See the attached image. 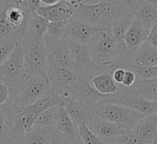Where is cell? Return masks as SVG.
I'll return each instance as SVG.
<instances>
[{
	"label": "cell",
	"mask_w": 157,
	"mask_h": 144,
	"mask_svg": "<svg viewBox=\"0 0 157 144\" xmlns=\"http://www.w3.org/2000/svg\"><path fill=\"white\" fill-rule=\"evenodd\" d=\"M93 62L107 70L111 74L110 67L119 62V50L113 36L111 28L98 29L87 44Z\"/></svg>",
	"instance_id": "6da1fadb"
},
{
	"label": "cell",
	"mask_w": 157,
	"mask_h": 144,
	"mask_svg": "<svg viewBox=\"0 0 157 144\" xmlns=\"http://www.w3.org/2000/svg\"><path fill=\"white\" fill-rule=\"evenodd\" d=\"M21 45L24 58L25 74L46 79L47 50L44 38L27 30Z\"/></svg>",
	"instance_id": "7a4b0ae2"
},
{
	"label": "cell",
	"mask_w": 157,
	"mask_h": 144,
	"mask_svg": "<svg viewBox=\"0 0 157 144\" xmlns=\"http://www.w3.org/2000/svg\"><path fill=\"white\" fill-rule=\"evenodd\" d=\"M25 77L23 53L21 43H19L7 61L0 66V82L4 83L9 88L10 99L15 96Z\"/></svg>",
	"instance_id": "3957f363"
},
{
	"label": "cell",
	"mask_w": 157,
	"mask_h": 144,
	"mask_svg": "<svg viewBox=\"0 0 157 144\" xmlns=\"http://www.w3.org/2000/svg\"><path fill=\"white\" fill-rule=\"evenodd\" d=\"M91 111L96 116L114 123L128 132L144 117L129 108L105 102H101Z\"/></svg>",
	"instance_id": "277c9868"
},
{
	"label": "cell",
	"mask_w": 157,
	"mask_h": 144,
	"mask_svg": "<svg viewBox=\"0 0 157 144\" xmlns=\"http://www.w3.org/2000/svg\"><path fill=\"white\" fill-rule=\"evenodd\" d=\"M50 88L51 87L46 79L26 75L21 88L10 102L16 108L31 106L43 98Z\"/></svg>",
	"instance_id": "5b68a950"
},
{
	"label": "cell",
	"mask_w": 157,
	"mask_h": 144,
	"mask_svg": "<svg viewBox=\"0 0 157 144\" xmlns=\"http://www.w3.org/2000/svg\"><path fill=\"white\" fill-rule=\"evenodd\" d=\"M102 102L125 106L142 115L143 116L157 113V102L148 101L141 96L136 94L132 91L124 88L119 89L117 93L114 95L105 96V98Z\"/></svg>",
	"instance_id": "8992f818"
},
{
	"label": "cell",
	"mask_w": 157,
	"mask_h": 144,
	"mask_svg": "<svg viewBox=\"0 0 157 144\" xmlns=\"http://www.w3.org/2000/svg\"><path fill=\"white\" fill-rule=\"evenodd\" d=\"M68 96L92 110L100 104L105 96L100 94L86 79H78L74 84L67 88Z\"/></svg>",
	"instance_id": "52a82bcc"
},
{
	"label": "cell",
	"mask_w": 157,
	"mask_h": 144,
	"mask_svg": "<svg viewBox=\"0 0 157 144\" xmlns=\"http://www.w3.org/2000/svg\"><path fill=\"white\" fill-rule=\"evenodd\" d=\"M45 72L50 87L56 89H67L78 80L74 71L58 66L48 54Z\"/></svg>",
	"instance_id": "ba28073f"
},
{
	"label": "cell",
	"mask_w": 157,
	"mask_h": 144,
	"mask_svg": "<svg viewBox=\"0 0 157 144\" xmlns=\"http://www.w3.org/2000/svg\"><path fill=\"white\" fill-rule=\"evenodd\" d=\"M39 115L31 107H15L11 119L10 137L12 138H22L33 128Z\"/></svg>",
	"instance_id": "9c48e42d"
},
{
	"label": "cell",
	"mask_w": 157,
	"mask_h": 144,
	"mask_svg": "<svg viewBox=\"0 0 157 144\" xmlns=\"http://www.w3.org/2000/svg\"><path fill=\"white\" fill-rule=\"evenodd\" d=\"M44 42L47 50V54L58 66L74 71L70 55L69 42L67 40L55 39L45 34L44 36Z\"/></svg>",
	"instance_id": "30bf717a"
},
{
	"label": "cell",
	"mask_w": 157,
	"mask_h": 144,
	"mask_svg": "<svg viewBox=\"0 0 157 144\" xmlns=\"http://www.w3.org/2000/svg\"><path fill=\"white\" fill-rule=\"evenodd\" d=\"M41 4V3H40ZM75 9L70 0H57L51 6H42L35 10V14L45 19L48 22L68 21L74 16Z\"/></svg>",
	"instance_id": "8fae6325"
},
{
	"label": "cell",
	"mask_w": 157,
	"mask_h": 144,
	"mask_svg": "<svg viewBox=\"0 0 157 144\" xmlns=\"http://www.w3.org/2000/svg\"><path fill=\"white\" fill-rule=\"evenodd\" d=\"M97 30V28H94L85 22L71 19L67 22L64 39L78 44L87 45Z\"/></svg>",
	"instance_id": "7c38bea8"
},
{
	"label": "cell",
	"mask_w": 157,
	"mask_h": 144,
	"mask_svg": "<svg viewBox=\"0 0 157 144\" xmlns=\"http://www.w3.org/2000/svg\"><path fill=\"white\" fill-rule=\"evenodd\" d=\"M86 126L94 135L107 141L121 137L128 132L123 127L109 121L104 120L94 114H92Z\"/></svg>",
	"instance_id": "4fadbf2b"
},
{
	"label": "cell",
	"mask_w": 157,
	"mask_h": 144,
	"mask_svg": "<svg viewBox=\"0 0 157 144\" xmlns=\"http://www.w3.org/2000/svg\"><path fill=\"white\" fill-rule=\"evenodd\" d=\"M149 32L150 31L145 30L136 20H134L128 27L125 34L124 42L127 52L130 56V60L140 45L147 41Z\"/></svg>",
	"instance_id": "5bb4252c"
},
{
	"label": "cell",
	"mask_w": 157,
	"mask_h": 144,
	"mask_svg": "<svg viewBox=\"0 0 157 144\" xmlns=\"http://www.w3.org/2000/svg\"><path fill=\"white\" fill-rule=\"evenodd\" d=\"M62 106L64 107L66 113L76 126L82 124L87 125L93 114L92 111L88 109L85 105L72 100L69 96L64 100Z\"/></svg>",
	"instance_id": "9a60e30c"
},
{
	"label": "cell",
	"mask_w": 157,
	"mask_h": 144,
	"mask_svg": "<svg viewBox=\"0 0 157 144\" xmlns=\"http://www.w3.org/2000/svg\"><path fill=\"white\" fill-rule=\"evenodd\" d=\"M134 18L145 30L151 31L153 26L157 25V9L151 4L150 0H141L139 1Z\"/></svg>",
	"instance_id": "2e32d148"
},
{
	"label": "cell",
	"mask_w": 157,
	"mask_h": 144,
	"mask_svg": "<svg viewBox=\"0 0 157 144\" xmlns=\"http://www.w3.org/2000/svg\"><path fill=\"white\" fill-rule=\"evenodd\" d=\"M131 131L148 144H151L157 137V113L144 116Z\"/></svg>",
	"instance_id": "e0dca14e"
},
{
	"label": "cell",
	"mask_w": 157,
	"mask_h": 144,
	"mask_svg": "<svg viewBox=\"0 0 157 144\" xmlns=\"http://www.w3.org/2000/svg\"><path fill=\"white\" fill-rule=\"evenodd\" d=\"M56 130L63 136L67 143L72 142L78 136L77 126L69 118L63 106L59 107V116L57 119Z\"/></svg>",
	"instance_id": "ac0fdd59"
},
{
	"label": "cell",
	"mask_w": 157,
	"mask_h": 144,
	"mask_svg": "<svg viewBox=\"0 0 157 144\" xmlns=\"http://www.w3.org/2000/svg\"><path fill=\"white\" fill-rule=\"evenodd\" d=\"M139 66H157V50L151 47L146 42L140 45L128 63Z\"/></svg>",
	"instance_id": "d6986e66"
},
{
	"label": "cell",
	"mask_w": 157,
	"mask_h": 144,
	"mask_svg": "<svg viewBox=\"0 0 157 144\" xmlns=\"http://www.w3.org/2000/svg\"><path fill=\"white\" fill-rule=\"evenodd\" d=\"M93 87L102 95L109 96L117 93L119 87L114 81L110 73H101L91 79Z\"/></svg>",
	"instance_id": "ffe728a7"
},
{
	"label": "cell",
	"mask_w": 157,
	"mask_h": 144,
	"mask_svg": "<svg viewBox=\"0 0 157 144\" xmlns=\"http://www.w3.org/2000/svg\"><path fill=\"white\" fill-rule=\"evenodd\" d=\"M14 109L15 106L10 102L0 106V144H5L11 138L10 127Z\"/></svg>",
	"instance_id": "44dd1931"
},
{
	"label": "cell",
	"mask_w": 157,
	"mask_h": 144,
	"mask_svg": "<svg viewBox=\"0 0 157 144\" xmlns=\"http://www.w3.org/2000/svg\"><path fill=\"white\" fill-rule=\"evenodd\" d=\"M141 96L142 98L151 101L157 102V78L145 81H138L134 85L128 89Z\"/></svg>",
	"instance_id": "7402d4cb"
},
{
	"label": "cell",
	"mask_w": 157,
	"mask_h": 144,
	"mask_svg": "<svg viewBox=\"0 0 157 144\" xmlns=\"http://www.w3.org/2000/svg\"><path fill=\"white\" fill-rule=\"evenodd\" d=\"M56 129L33 127L23 138V144H49Z\"/></svg>",
	"instance_id": "603a6c76"
},
{
	"label": "cell",
	"mask_w": 157,
	"mask_h": 144,
	"mask_svg": "<svg viewBox=\"0 0 157 144\" xmlns=\"http://www.w3.org/2000/svg\"><path fill=\"white\" fill-rule=\"evenodd\" d=\"M59 107L60 106H53L43 111L39 115L34 127L56 129L59 116Z\"/></svg>",
	"instance_id": "cb8c5ba5"
},
{
	"label": "cell",
	"mask_w": 157,
	"mask_h": 144,
	"mask_svg": "<svg viewBox=\"0 0 157 144\" xmlns=\"http://www.w3.org/2000/svg\"><path fill=\"white\" fill-rule=\"evenodd\" d=\"M48 25L49 22L45 19L34 13L33 14V16L31 17L28 22V30L33 32L34 34L44 38V36L46 34Z\"/></svg>",
	"instance_id": "d4e9b609"
},
{
	"label": "cell",
	"mask_w": 157,
	"mask_h": 144,
	"mask_svg": "<svg viewBox=\"0 0 157 144\" xmlns=\"http://www.w3.org/2000/svg\"><path fill=\"white\" fill-rule=\"evenodd\" d=\"M78 132L80 135L83 144H106L107 140H105L96 135H94L85 124L77 126Z\"/></svg>",
	"instance_id": "484cf974"
},
{
	"label": "cell",
	"mask_w": 157,
	"mask_h": 144,
	"mask_svg": "<svg viewBox=\"0 0 157 144\" xmlns=\"http://www.w3.org/2000/svg\"><path fill=\"white\" fill-rule=\"evenodd\" d=\"M67 21H56L49 22L46 35L55 39H64L66 26Z\"/></svg>",
	"instance_id": "4316f807"
},
{
	"label": "cell",
	"mask_w": 157,
	"mask_h": 144,
	"mask_svg": "<svg viewBox=\"0 0 157 144\" xmlns=\"http://www.w3.org/2000/svg\"><path fill=\"white\" fill-rule=\"evenodd\" d=\"M18 44L13 41H0V66L7 61Z\"/></svg>",
	"instance_id": "83f0119b"
},
{
	"label": "cell",
	"mask_w": 157,
	"mask_h": 144,
	"mask_svg": "<svg viewBox=\"0 0 157 144\" xmlns=\"http://www.w3.org/2000/svg\"><path fill=\"white\" fill-rule=\"evenodd\" d=\"M114 140L118 144H148L146 141L135 135L132 131H129L125 135L115 138Z\"/></svg>",
	"instance_id": "f1b7e54d"
},
{
	"label": "cell",
	"mask_w": 157,
	"mask_h": 144,
	"mask_svg": "<svg viewBox=\"0 0 157 144\" xmlns=\"http://www.w3.org/2000/svg\"><path fill=\"white\" fill-rule=\"evenodd\" d=\"M137 81L136 77L134 75L133 72L129 71V70H125V75H124V79L122 81V86L124 89H129L131 88L134 83Z\"/></svg>",
	"instance_id": "f546056e"
},
{
	"label": "cell",
	"mask_w": 157,
	"mask_h": 144,
	"mask_svg": "<svg viewBox=\"0 0 157 144\" xmlns=\"http://www.w3.org/2000/svg\"><path fill=\"white\" fill-rule=\"evenodd\" d=\"M10 100V93L9 88L2 82H0V106L7 104Z\"/></svg>",
	"instance_id": "4dcf8cb0"
},
{
	"label": "cell",
	"mask_w": 157,
	"mask_h": 144,
	"mask_svg": "<svg viewBox=\"0 0 157 144\" xmlns=\"http://www.w3.org/2000/svg\"><path fill=\"white\" fill-rule=\"evenodd\" d=\"M146 43L151 47L157 50V25L153 26L149 32V35H148Z\"/></svg>",
	"instance_id": "1f68e13d"
},
{
	"label": "cell",
	"mask_w": 157,
	"mask_h": 144,
	"mask_svg": "<svg viewBox=\"0 0 157 144\" xmlns=\"http://www.w3.org/2000/svg\"><path fill=\"white\" fill-rule=\"evenodd\" d=\"M124 75H125V69H123L121 67H116L111 72V76H112L114 81L117 85H121L122 84V81H123V79H124Z\"/></svg>",
	"instance_id": "d6a6232c"
},
{
	"label": "cell",
	"mask_w": 157,
	"mask_h": 144,
	"mask_svg": "<svg viewBox=\"0 0 157 144\" xmlns=\"http://www.w3.org/2000/svg\"><path fill=\"white\" fill-rule=\"evenodd\" d=\"M49 144H67L66 139L63 138V136L61 134H59L56 130L55 131V134L50 141Z\"/></svg>",
	"instance_id": "836d02e7"
},
{
	"label": "cell",
	"mask_w": 157,
	"mask_h": 144,
	"mask_svg": "<svg viewBox=\"0 0 157 144\" xmlns=\"http://www.w3.org/2000/svg\"><path fill=\"white\" fill-rule=\"evenodd\" d=\"M5 144H23V140H22V138H11Z\"/></svg>",
	"instance_id": "e575fe53"
},
{
	"label": "cell",
	"mask_w": 157,
	"mask_h": 144,
	"mask_svg": "<svg viewBox=\"0 0 157 144\" xmlns=\"http://www.w3.org/2000/svg\"><path fill=\"white\" fill-rule=\"evenodd\" d=\"M67 144H83V142H82V140L80 135H78L72 142H69V143H67Z\"/></svg>",
	"instance_id": "d590c367"
},
{
	"label": "cell",
	"mask_w": 157,
	"mask_h": 144,
	"mask_svg": "<svg viewBox=\"0 0 157 144\" xmlns=\"http://www.w3.org/2000/svg\"><path fill=\"white\" fill-rule=\"evenodd\" d=\"M8 6V1H0V12Z\"/></svg>",
	"instance_id": "8d00e7d4"
},
{
	"label": "cell",
	"mask_w": 157,
	"mask_h": 144,
	"mask_svg": "<svg viewBox=\"0 0 157 144\" xmlns=\"http://www.w3.org/2000/svg\"><path fill=\"white\" fill-rule=\"evenodd\" d=\"M106 144H118V143H117L114 139H112V140H108Z\"/></svg>",
	"instance_id": "74e56055"
},
{
	"label": "cell",
	"mask_w": 157,
	"mask_h": 144,
	"mask_svg": "<svg viewBox=\"0 0 157 144\" xmlns=\"http://www.w3.org/2000/svg\"><path fill=\"white\" fill-rule=\"evenodd\" d=\"M151 144H157V137H156V138H154V140H153V141H152V142H151Z\"/></svg>",
	"instance_id": "f35d334b"
}]
</instances>
